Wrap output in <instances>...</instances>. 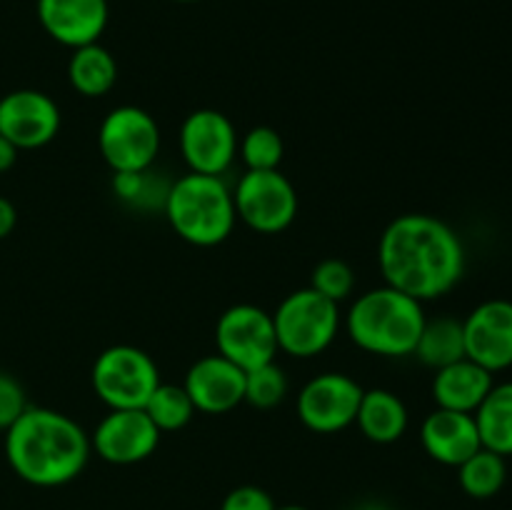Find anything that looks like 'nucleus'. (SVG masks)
I'll return each instance as SVG.
<instances>
[{
	"instance_id": "cd10ccee",
	"label": "nucleus",
	"mask_w": 512,
	"mask_h": 510,
	"mask_svg": "<svg viewBox=\"0 0 512 510\" xmlns=\"http://www.w3.org/2000/svg\"><path fill=\"white\" fill-rule=\"evenodd\" d=\"M310 288L333 303H343L355 290V273L345 260L325 258L320 260L310 275Z\"/></svg>"
},
{
	"instance_id": "f704fd0d",
	"label": "nucleus",
	"mask_w": 512,
	"mask_h": 510,
	"mask_svg": "<svg viewBox=\"0 0 512 510\" xmlns=\"http://www.w3.org/2000/svg\"><path fill=\"white\" fill-rule=\"evenodd\" d=\"M175 3H195V0H175Z\"/></svg>"
},
{
	"instance_id": "2eb2a0df",
	"label": "nucleus",
	"mask_w": 512,
	"mask_h": 510,
	"mask_svg": "<svg viewBox=\"0 0 512 510\" xmlns=\"http://www.w3.org/2000/svg\"><path fill=\"white\" fill-rule=\"evenodd\" d=\"M183 388L200 413H230L245 403V370L220 353L205 355L190 365Z\"/></svg>"
},
{
	"instance_id": "f3484780",
	"label": "nucleus",
	"mask_w": 512,
	"mask_h": 510,
	"mask_svg": "<svg viewBox=\"0 0 512 510\" xmlns=\"http://www.w3.org/2000/svg\"><path fill=\"white\" fill-rule=\"evenodd\" d=\"M420 443L435 463L453 465V468H458L460 463H465L470 455L483 448L473 413H458V410L445 408H435L423 420Z\"/></svg>"
},
{
	"instance_id": "39448f33",
	"label": "nucleus",
	"mask_w": 512,
	"mask_h": 510,
	"mask_svg": "<svg viewBox=\"0 0 512 510\" xmlns=\"http://www.w3.org/2000/svg\"><path fill=\"white\" fill-rule=\"evenodd\" d=\"M270 315H273L278 350L293 358H315L328 350L343 325L338 303L323 298L313 288L285 295Z\"/></svg>"
},
{
	"instance_id": "bb28decb",
	"label": "nucleus",
	"mask_w": 512,
	"mask_h": 510,
	"mask_svg": "<svg viewBox=\"0 0 512 510\" xmlns=\"http://www.w3.org/2000/svg\"><path fill=\"white\" fill-rule=\"evenodd\" d=\"M288 395V375L280 365L268 363L245 373V403L258 410H270L280 405Z\"/></svg>"
},
{
	"instance_id": "0eeeda50",
	"label": "nucleus",
	"mask_w": 512,
	"mask_h": 510,
	"mask_svg": "<svg viewBox=\"0 0 512 510\" xmlns=\"http://www.w3.org/2000/svg\"><path fill=\"white\" fill-rule=\"evenodd\" d=\"M98 148L113 173L148 170L158 160L160 128L148 110L118 105L100 123Z\"/></svg>"
},
{
	"instance_id": "423d86ee",
	"label": "nucleus",
	"mask_w": 512,
	"mask_h": 510,
	"mask_svg": "<svg viewBox=\"0 0 512 510\" xmlns=\"http://www.w3.org/2000/svg\"><path fill=\"white\" fill-rule=\"evenodd\" d=\"M93 390L110 410L143 408L160 385V370L145 350L135 345H110L95 358Z\"/></svg>"
},
{
	"instance_id": "6ab92c4d",
	"label": "nucleus",
	"mask_w": 512,
	"mask_h": 510,
	"mask_svg": "<svg viewBox=\"0 0 512 510\" xmlns=\"http://www.w3.org/2000/svg\"><path fill=\"white\" fill-rule=\"evenodd\" d=\"M355 423L370 443L388 445L403 438L405 430H408V408H405L403 398L395 395L393 390H363Z\"/></svg>"
},
{
	"instance_id": "1a4fd4ad",
	"label": "nucleus",
	"mask_w": 512,
	"mask_h": 510,
	"mask_svg": "<svg viewBox=\"0 0 512 510\" xmlns=\"http://www.w3.org/2000/svg\"><path fill=\"white\" fill-rule=\"evenodd\" d=\"M215 345L223 358L245 373L273 363L278 355L273 315L250 303L230 305L215 323Z\"/></svg>"
},
{
	"instance_id": "412c9836",
	"label": "nucleus",
	"mask_w": 512,
	"mask_h": 510,
	"mask_svg": "<svg viewBox=\"0 0 512 510\" xmlns=\"http://www.w3.org/2000/svg\"><path fill=\"white\" fill-rule=\"evenodd\" d=\"M483 448L508 458L512 455V380L490 388L473 413Z\"/></svg>"
},
{
	"instance_id": "7c9ffc66",
	"label": "nucleus",
	"mask_w": 512,
	"mask_h": 510,
	"mask_svg": "<svg viewBox=\"0 0 512 510\" xmlns=\"http://www.w3.org/2000/svg\"><path fill=\"white\" fill-rule=\"evenodd\" d=\"M15 223H18V213H15V205L10 203L8 198L0 195V240L8 238L15 230Z\"/></svg>"
},
{
	"instance_id": "c85d7f7f",
	"label": "nucleus",
	"mask_w": 512,
	"mask_h": 510,
	"mask_svg": "<svg viewBox=\"0 0 512 510\" xmlns=\"http://www.w3.org/2000/svg\"><path fill=\"white\" fill-rule=\"evenodd\" d=\"M28 408L25 390L10 373L0 370V430H8Z\"/></svg>"
},
{
	"instance_id": "f8f14e48",
	"label": "nucleus",
	"mask_w": 512,
	"mask_h": 510,
	"mask_svg": "<svg viewBox=\"0 0 512 510\" xmlns=\"http://www.w3.org/2000/svg\"><path fill=\"white\" fill-rule=\"evenodd\" d=\"M160 430L143 408L110 410L90 435V448L113 465H135L150 458L160 443Z\"/></svg>"
},
{
	"instance_id": "473e14b6",
	"label": "nucleus",
	"mask_w": 512,
	"mask_h": 510,
	"mask_svg": "<svg viewBox=\"0 0 512 510\" xmlns=\"http://www.w3.org/2000/svg\"><path fill=\"white\" fill-rule=\"evenodd\" d=\"M353 510H390V508L385 503H380V500H368V503L355 505Z\"/></svg>"
},
{
	"instance_id": "9b49d317",
	"label": "nucleus",
	"mask_w": 512,
	"mask_h": 510,
	"mask_svg": "<svg viewBox=\"0 0 512 510\" xmlns=\"http://www.w3.org/2000/svg\"><path fill=\"white\" fill-rule=\"evenodd\" d=\"M180 153L190 173L223 175L238 155V133L228 115L213 108L193 110L180 125Z\"/></svg>"
},
{
	"instance_id": "f257e3e1",
	"label": "nucleus",
	"mask_w": 512,
	"mask_h": 510,
	"mask_svg": "<svg viewBox=\"0 0 512 510\" xmlns=\"http://www.w3.org/2000/svg\"><path fill=\"white\" fill-rule=\"evenodd\" d=\"M385 285L428 303L443 298L465 273V248L445 220L428 213H405L390 220L378 243Z\"/></svg>"
},
{
	"instance_id": "a211bd4d",
	"label": "nucleus",
	"mask_w": 512,
	"mask_h": 510,
	"mask_svg": "<svg viewBox=\"0 0 512 510\" xmlns=\"http://www.w3.org/2000/svg\"><path fill=\"white\" fill-rule=\"evenodd\" d=\"M493 385L495 383L490 370L473 363L470 358H463L435 370L433 398L438 408L458 410V413H475Z\"/></svg>"
},
{
	"instance_id": "4468645a",
	"label": "nucleus",
	"mask_w": 512,
	"mask_h": 510,
	"mask_svg": "<svg viewBox=\"0 0 512 510\" xmlns=\"http://www.w3.org/2000/svg\"><path fill=\"white\" fill-rule=\"evenodd\" d=\"M465 358L498 373L512 365V303L495 298L470 310L463 320Z\"/></svg>"
},
{
	"instance_id": "c756f323",
	"label": "nucleus",
	"mask_w": 512,
	"mask_h": 510,
	"mask_svg": "<svg viewBox=\"0 0 512 510\" xmlns=\"http://www.w3.org/2000/svg\"><path fill=\"white\" fill-rule=\"evenodd\" d=\"M273 495L268 490L258 488V485H240L225 495L220 510H275Z\"/></svg>"
},
{
	"instance_id": "b1692460",
	"label": "nucleus",
	"mask_w": 512,
	"mask_h": 510,
	"mask_svg": "<svg viewBox=\"0 0 512 510\" xmlns=\"http://www.w3.org/2000/svg\"><path fill=\"white\" fill-rule=\"evenodd\" d=\"M143 410L148 413V418L153 420L160 433L183 430L193 420V415L198 413L183 385L170 383H160L148 398V403L143 405Z\"/></svg>"
},
{
	"instance_id": "5701e85b",
	"label": "nucleus",
	"mask_w": 512,
	"mask_h": 510,
	"mask_svg": "<svg viewBox=\"0 0 512 510\" xmlns=\"http://www.w3.org/2000/svg\"><path fill=\"white\" fill-rule=\"evenodd\" d=\"M460 488L475 500H488L503 490L508 480V463L503 455L493 453L488 448H480L470 455L465 463L458 465Z\"/></svg>"
},
{
	"instance_id": "2f4dec72",
	"label": "nucleus",
	"mask_w": 512,
	"mask_h": 510,
	"mask_svg": "<svg viewBox=\"0 0 512 510\" xmlns=\"http://www.w3.org/2000/svg\"><path fill=\"white\" fill-rule=\"evenodd\" d=\"M18 153L20 150L15 148L10 140H5L3 135H0V173H5V170L13 168L15 160H18Z\"/></svg>"
},
{
	"instance_id": "aec40b11",
	"label": "nucleus",
	"mask_w": 512,
	"mask_h": 510,
	"mask_svg": "<svg viewBox=\"0 0 512 510\" xmlns=\"http://www.w3.org/2000/svg\"><path fill=\"white\" fill-rule=\"evenodd\" d=\"M68 80L83 98H103L118 80L115 55L100 43L80 45L68 60Z\"/></svg>"
},
{
	"instance_id": "393cba45",
	"label": "nucleus",
	"mask_w": 512,
	"mask_h": 510,
	"mask_svg": "<svg viewBox=\"0 0 512 510\" xmlns=\"http://www.w3.org/2000/svg\"><path fill=\"white\" fill-rule=\"evenodd\" d=\"M153 168L148 170H133V173H115L113 190L125 205L138 210H148L160 205L163 208L165 198H168L170 183L163 178H155Z\"/></svg>"
},
{
	"instance_id": "a878e982",
	"label": "nucleus",
	"mask_w": 512,
	"mask_h": 510,
	"mask_svg": "<svg viewBox=\"0 0 512 510\" xmlns=\"http://www.w3.org/2000/svg\"><path fill=\"white\" fill-rule=\"evenodd\" d=\"M238 155L248 170H278L285 155L283 138L275 128L255 125L238 140Z\"/></svg>"
},
{
	"instance_id": "4be33fe9",
	"label": "nucleus",
	"mask_w": 512,
	"mask_h": 510,
	"mask_svg": "<svg viewBox=\"0 0 512 510\" xmlns=\"http://www.w3.org/2000/svg\"><path fill=\"white\" fill-rule=\"evenodd\" d=\"M415 358L428 368L440 370L455 360L465 358V333L463 320L453 315H440V318L425 320L423 333L413 350Z\"/></svg>"
},
{
	"instance_id": "72a5a7b5",
	"label": "nucleus",
	"mask_w": 512,
	"mask_h": 510,
	"mask_svg": "<svg viewBox=\"0 0 512 510\" xmlns=\"http://www.w3.org/2000/svg\"><path fill=\"white\" fill-rule=\"evenodd\" d=\"M275 510H308L303 505H283V508H275Z\"/></svg>"
},
{
	"instance_id": "20e7f679",
	"label": "nucleus",
	"mask_w": 512,
	"mask_h": 510,
	"mask_svg": "<svg viewBox=\"0 0 512 510\" xmlns=\"http://www.w3.org/2000/svg\"><path fill=\"white\" fill-rule=\"evenodd\" d=\"M163 210L175 235L198 248L228 240L238 220L233 190L218 175L188 173L170 183Z\"/></svg>"
},
{
	"instance_id": "dca6fc26",
	"label": "nucleus",
	"mask_w": 512,
	"mask_h": 510,
	"mask_svg": "<svg viewBox=\"0 0 512 510\" xmlns=\"http://www.w3.org/2000/svg\"><path fill=\"white\" fill-rule=\"evenodd\" d=\"M40 25L60 45L80 48L98 43L108 25V0H38Z\"/></svg>"
},
{
	"instance_id": "ddd939ff",
	"label": "nucleus",
	"mask_w": 512,
	"mask_h": 510,
	"mask_svg": "<svg viewBox=\"0 0 512 510\" xmlns=\"http://www.w3.org/2000/svg\"><path fill=\"white\" fill-rule=\"evenodd\" d=\"M58 130L60 108L43 90L23 88L0 98V135L18 150L43 148Z\"/></svg>"
},
{
	"instance_id": "7ed1b4c3",
	"label": "nucleus",
	"mask_w": 512,
	"mask_h": 510,
	"mask_svg": "<svg viewBox=\"0 0 512 510\" xmlns=\"http://www.w3.org/2000/svg\"><path fill=\"white\" fill-rule=\"evenodd\" d=\"M423 303L390 285L358 295L345 315L350 340L365 353L380 358L413 355L425 325Z\"/></svg>"
},
{
	"instance_id": "6e6552de",
	"label": "nucleus",
	"mask_w": 512,
	"mask_h": 510,
	"mask_svg": "<svg viewBox=\"0 0 512 510\" xmlns=\"http://www.w3.org/2000/svg\"><path fill=\"white\" fill-rule=\"evenodd\" d=\"M235 215L263 235L283 233L298 215V193L280 170H248L233 190Z\"/></svg>"
},
{
	"instance_id": "9d476101",
	"label": "nucleus",
	"mask_w": 512,
	"mask_h": 510,
	"mask_svg": "<svg viewBox=\"0 0 512 510\" xmlns=\"http://www.w3.org/2000/svg\"><path fill=\"white\" fill-rule=\"evenodd\" d=\"M363 385L345 373H320L300 388L298 418L313 433H340L355 423Z\"/></svg>"
},
{
	"instance_id": "f03ea898",
	"label": "nucleus",
	"mask_w": 512,
	"mask_h": 510,
	"mask_svg": "<svg viewBox=\"0 0 512 510\" xmlns=\"http://www.w3.org/2000/svg\"><path fill=\"white\" fill-rule=\"evenodd\" d=\"M90 435L70 415L33 408L5 430V458L20 480L38 488H58L78 478L88 465Z\"/></svg>"
}]
</instances>
